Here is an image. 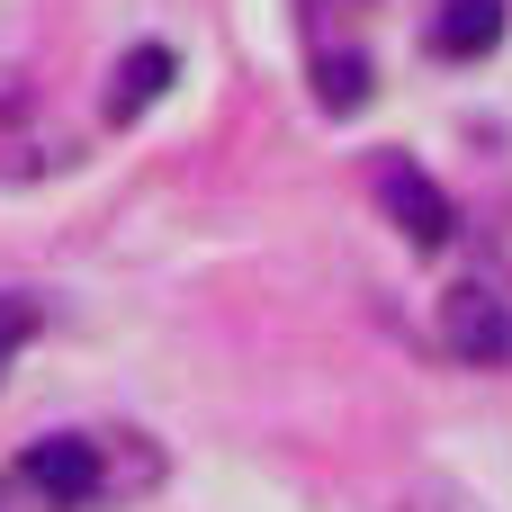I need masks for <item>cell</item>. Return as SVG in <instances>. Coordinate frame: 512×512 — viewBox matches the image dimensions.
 Instances as JSON below:
<instances>
[{
    "instance_id": "6da1fadb",
    "label": "cell",
    "mask_w": 512,
    "mask_h": 512,
    "mask_svg": "<svg viewBox=\"0 0 512 512\" xmlns=\"http://www.w3.org/2000/svg\"><path fill=\"white\" fill-rule=\"evenodd\" d=\"M441 342L459 351V360H512V306L504 288H450V306H441Z\"/></svg>"
},
{
    "instance_id": "7a4b0ae2",
    "label": "cell",
    "mask_w": 512,
    "mask_h": 512,
    "mask_svg": "<svg viewBox=\"0 0 512 512\" xmlns=\"http://www.w3.org/2000/svg\"><path fill=\"white\" fill-rule=\"evenodd\" d=\"M378 198H387V216H396L423 252H441V243H450V198H441L414 162H378Z\"/></svg>"
},
{
    "instance_id": "3957f363",
    "label": "cell",
    "mask_w": 512,
    "mask_h": 512,
    "mask_svg": "<svg viewBox=\"0 0 512 512\" xmlns=\"http://www.w3.org/2000/svg\"><path fill=\"white\" fill-rule=\"evenodd\" d=\"M18 468H27V486H36L45 504H90V495H99V450H90V441H36Z\"/></svg>"
},
{
    "instance_id": "277c9868",
    "label": "cell",
    "mask_w": 512,
    "mask_h": 512,
    "mask_svg": "<svg viewBox=\"0 0 512 512\" xmlns=\"http://www.w3.org/2000/svg\"><path fill=\"white\" fill-rule=\"evenodd\" d=\"M495 45H504V0H441V18H432V54L441 63H477Z\"/></svg>"
},
{
    "instance_id": "5b68a950",
    "label": "cell",
    "mask_w": 512,
    "mask_h": 512,
    "mask_svg": "<svg viewBox=\"0 0 512 512\" xmlns=\"http://www.w3.org/2000/svg\"><path fill=\"white\" fill-rule=\"evenodd\" d=\"M162 90H171V54H162V45H135V54L117 63V81H108V117L126 126V117H144Z\"/></svg>"
},
{
    "instance_id": "8992f818",
    "label": "cell",
    "mask_w": 512,
    "mask_h": 512,
    "mask_svg": "<svg viewBox=\"0 0 512 512\" xmlns=\"http://www.w3.org/2000/svg\"><path fill=\"white\" fill-rule=\"evenodd\" d=\"M315 90H324V108H342V117H351V108L369 99V63H360V54H324Z\"/></svg>"
},
{
    "instance_id": "52a82bcc",
    "label": "cell",
    "mask_w": 512,
    "mask_h": 512,
    "mask_svg": "<svg viewBox=\"0 0 512 512\" xmlns=\"http://www.w3.org/2000/svg\"><path fill=\"white\" fill-rule=\"evenodd\" d=\"M405 512H468V504H459L450 486H423V495H414V504H405Z\"/></svg>"
}]
</instances>
